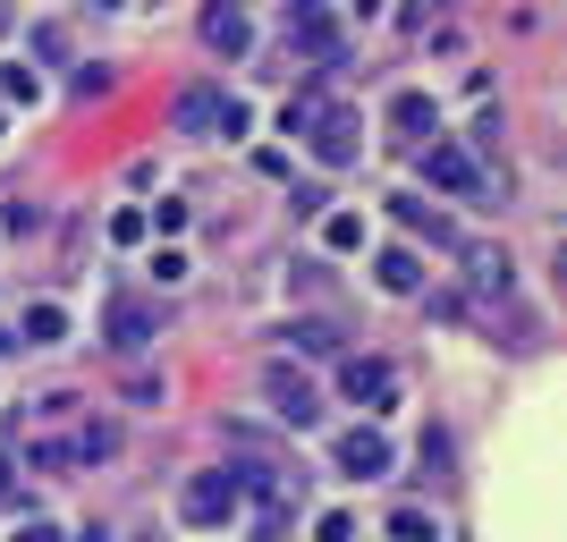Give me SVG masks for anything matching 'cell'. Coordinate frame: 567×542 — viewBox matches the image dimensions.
<instances>
[{
  "label": "cell",
  "mask_w": 567,
  "mask_h": 542,
  "mask_svg": "<svg viewBox=\"0 0 567 542\" xmlns=\"http://www.w3.org/2000/svg\"><path fill=\"white\" fill-rule=\"evenodd\" d=\"M262 399H271V416H280L288 432L322 425V390H313L306 374H288V365H271V374H262Z\"/></svg>",
  "instance_id": "obj_4"
},
{
  "label": "cell",
  "mask_w": 567,
  "mask_h": 542,
  "mask_svg": "<svg viewBox=\"0 0 567 542\" xmlns=\"http://www.w3.org/2000/svg\"><path fill=\"white\" fill-rule=\"evenodd\" d=\"M297 144H313V162H322V170H348L355 153H364V111H355V102H322Z\"/></svg>",
  "instance_id": "obj_2"
},
{
  "label": "cell",
  "mask_w": 567,
  "mask_h": 542,
  "mask_svg": "<svg viewBox=\"0 0 567 542\" xmlns=\"http://www.w3.org/2000/svg\"><path fill=\"white\" fill-rule=\"evenodd\" d=\"M424 178L441 195H499L492 178H483V162H474L466 144H424Z\"/></svg>",
  "instance_id": "obj_5"
},
{
  "label": "cell",
  "mask_w": 567,
  "mask_h": 542,
  "mask_svg": "<svg viewBox=\"0 0 567 542\" xmlns=\"http://www.w3.org/2000/svg\"><path fill=\"white\" fill-rule=\"evenodd\" d=\"M195 34H204V51H213V60H246V51H255L246 9H204V25H195Z\"/></svg>",
  "instance_id": "obj_9"
},
{
  "label": "cell",
  "mask_w": 567,
  "mask_h": 542,
  "mask_svg": "<svg viewBox=\"0 0 567 542\" xmlns=\"http://www.w3.org/2000/svg\"><path fill=\"white\" fill-rule=\"evenodd\" d=\"M136 542H162V534H136Z\"/></svg>",
  "instance_id": "obj_29"
},
{
  "label": "cell",
  "mask_w": 567,
  "mask_h": 542,
  "mask_svg": "<svg viewBox=\"0 0 567 542\" xmlns=\"http://www.w3.org/2000/svg\"><path fill=\"white\" fill-rule=\"evenodd\" d=\"M169 119H178L187 136H220V144H246V127H255V111H246L237 94H220V85H187Z\"/></svg>",
  "instance_id": "obj_1"
},
{
  "label": "cell",
  "mask_w": 567,
  "mask_h": 542,
  "mask_svg": "<svg viewBox=\"0 0 567 542\" xmlns=\"http://www.w3.org/2000/svg\"><path fill=\"white\" fill-rule=\"evenodd\" d=\"M390 542H432V509H390Z\"/></svg>",
  "instance_id": "obj_19"
},
{
  "label": "cell",
  "mask_w": 567,
  "mask_h": 542,
  "mask_svg": "<svg viewBox=\"0 0 567 542\" xmlns=\"http://www.w3.org/2000/svg\"><path fill=\"white\" fill-rule=\"evenodd\" d=\"M280 348H297V356H331V348H339V330H331V323H288V330H280Z\"/></svg>",
  "instance_id": "obj_17"
},
{
  "label": "cell",
  "mask_w": 567,
  "mask_h": 542,
  "mask_svg": "<svg viewBox=\"0 0 567 542\" xmlns=\"http://www.w3.org/2000/svg\"><path fill=\"white\" fill-rule=\"evenodd\" d=\"M25 467H43V474H69V467H76V449H69V441H34V449H25Z\"/></svg>",
  "instance_id": "obj_20"
},
{
  "label": "cell",
  "mask_w": 567,
  "mask_h": 542,
  "mask_svg": "<svg viewBox=\"0 0 567 542\" xmlns=\"http://www.w3.org/2000/svg\"><path fill=\"white\" fill-rule=\"evenodd\" d=\"M18 339H34V348H51V339H69V314H60V306H51V297H43V306H25Z\"/></svg>",
  "instance_id": "obj_15"
},
{
  "label": "cell",
  "mask_w": 567,
  "mask_h": 542,
  "mask_svg": "<svg viewBox=\"0 0 567 542\" xmlns=\"http://www.w3.org/2000/svg\"><path fill=\"white\" fill-rule=\"evenodd\" d=\"M237 500H246V483H237V474H187V492H178V518L187 525H229L237 518Z\"/></svg>",
  "instance_id": "obj_3"
},
{
  "label": "cell",
  "mask_w": 567,
  "mask_h": 542,
  "mask_svg": "<svg viewBox=\"0 0 567 542\" xmlns=\"http://www.w3.org/2000/svg\"><path fill=\"white\" fill-rule=\"evenodd\" d=\"M69 449H76V458H111V449H118V425H85Z\"/></svg>",
  "instance_id": "obj_21"
},
{
  "label": "cell",
  "mask_w": 567,
  "mask_h": 542,
  "mask_svg": "<svg viewBox=\"0 0 567 542\" xmlns=\"http://www.w3.org/2000/svg\"><path fill=\"white\" fill-rule=\"evenodd\" d=\"M144 229H162V237H178V229H187V204H153V213H144Z\"/></svg>",
  "instance_id": "obj_22"
},
{
  "label": "cell",
  "mask_w": 567,
  "mask_h": 542,
  "mask_svg": "<svg viewBox=\"0 0 567 542\" xmlns=\"http://www.w3.org/2000/svg\"><path fill=\"white\" fill-rule=\"evenodd\" d=\"M0 221H9V229L25 237V229H34V221H43V213H34V204H25V195H9V204H0Z\"/></svg>",
  "instance_id": "obj_25"
},
{
  "label": "cell",
  "mask_w": 567,
  "mask_h": 542,
  "mask_svg": "<svg viewBox=\"0 0 567 542\" xmlns=\"http://www.w3.org/2000/svg\"><path fill=\"white\" fill-rule=\"evenodd\" d=\"M18 542H69V534H60L51 518H25V525H18Z\"/></svg>",
  "instance_id": "obj_26"
},
{
  "label": "cell",
  "mask_w": 567,
  "mask_h": 542,
  "mask_svg": "<svg viewBox=\"0 0 567 542\" xmlns=\"http://www.w3.org/2000/svg\"><path fill=\"white\" fill-rule=\"evenodd\" d=\"M288 34H297V51H306V60H339V18H331V9H297V18H288Z\"/></svg>",
  "instance_id": "obj_11"
},
{
  "label": "cell",
  "mask_w": 567,
  "mask_h": 542,
  "mask_svg": "<svg viewBox=\"0 0 567 542\" xmlns=\"http://www.w3.org/2000/svg\"><path fill=\"white\" fill-rule=\"evenodd\" d=\"M322 246H331V255H355V246H364V221H355V213H331V221H322Z\"/></svg>",
  "instance_id": "obj_18"
},
{
  "label": "cell",
  "mask_w": 567,
  "mask_h": 542,
  "mask_svg": "<svg viewBox=\"0 0 567 542\" xmlns=\"http://www.w3.org/2000/svg\"><path fill=\"white\" fill-rule=\"evenodd\" d=\"M111 348H153V306L144 297H111Z\"/></svg>",
  "instance_id": "obj_12"
},
{
  "label": "cell",
  "mask_w": 567,
  "mask_h": 542,
  "mask_svg": "<svg viewBox=\"0 0 567 542\" xmlns=\"http://www.w3.org/2000/svg\"><path fill=\"white\" fill-rule=\"evenodd\" d=\"M339 390H348L355 407H390L399 399V374H390L381 356H348V365H339Z\"/></svg>",
  "instance_id": "obj_8"
},
{
  "label": "cell",
  "mask_w": 567,
  "mask_h": 542,
  "mask_svg": "<svg viewBox=\"0 0 567 542\" xmlns=\"http://www.w3.org/2000/svg\"><path fill=\"white\" fill-rule=\"evenodd\" d=\"M76 542H111V534H102V525H85V534H76Z\"/></svg>",
  "instance_id": "obj_28"
},
{
  "label": "cell",
  "mask_w": 567,
  "mask_h": 542,
  "mask_svg": "<svg viewBox=\"0 0 567 542\" xmlns=\"http://www.w3.org/2000/svg\"><path fill=\"white\" fill-rule=\"evenodd\" d=\"M457 255H466V288H474V297H508V288H517L508 246H492V237H457Z\"/></svg>",
  "instance_id": "obj_6"
},
{
  "label": "cell",
  "mask_w": 567,
  "mask_h": 542,
  "mask_svg": "<svg viewBox=\"0 0 567 542\" xmlns=\"http://www.w3.org/2000/svg\"><path fill=\"white\" fill-rule=\"evenodd\" d=\"M0 85H9V102H34V94H43V85H34V69H25V60H18V69H0Z\"/></svg>",
  "instance_id": "obj_23"
},
{
  "label": "cell",
  "mask_w": 567,
  "mask_h": 542,
  "mask_svg": "<svg viewBox=\"0 0 567 542\" xmlns=\"http://www.w3.org/2000/svg\"><path fill=\"white\" fill-rule=\"evenodd\" d=\"M313 542H355V518H348V509H331V518L313 525Z\"/></svg>",
  "instance_id": "obj_24"
},
{
  "label": "cell",
  "mask_w": 567,
  "mask_h": 542,
  "mask_svg": "<svg viewBox=\"0 0 567 542\" xmlns=\"http://www.w3.org/2000/svg\"><path fill=\"white\" fill-rule=\"evenodd\" d=\"M381 119H390V136H399V144H415V153H424V136L441 127L432 94H390V111H381Z\"/></svg>",
  "instance_id": "obj_10"
},
{
  "label": "cell",
  "mask_w": 567,
  "mask_h": 542,
  "mask_svg": "<svg viewBox=\"0 0 567 542\" xmlns=\"http://www.w3.org/2000/svg\"><path fill=\"white\" fill-rule=\"evenodd\" d=\"M390 213H399V221H406V229H415V237H432V246H457V229H450V221H441V213H432L424 195H390Z\"/></svg>",
  "instance_id": "obj_14"
},
{
  "label": "cell",
  "mask_w": 567,
  "mask_h": 542,
  "mask_svg": "<svg viewBox=\"0 0 567 542\" xmlns=\"http://www.w3.org/2000/svg\"><path fill=\"white\" fill-rule=\"evenodd\" d=\"M9 474H18V467H9V458H0V500H9Z\"/></svg>",
  "instance_id": "obj_27"
},
{
  "label": "cell",
  "mask_w": 567,
  "mask_h": 542,
  "mask_svg": "<svg viewBox=\"0 0 567 542\" xmlns=\"http://www.w3.org/2000/svg\"><path fill=\"white\" fill-rule=\"evenodd\" d=\"M111 85H118V69H111V60H76V76H69V94H76V102H102Z\"/></svg>",
  "instance_id": "obj_16"
},
{
  "label": "cell",
  "mask_w": 567,
  "mask_h": 542,
  "mask_svg": "<svg viewBox=\"0 0 567 542\" xmlns=\"http://www.w3.org/2000/svg\"><path fill=\"white\" fill-rule=\"evenodd\" d=\"M373 280L390 288V297H415V288H424V263L406 255V246H381V255H373Z\"/></svg>",
  "instance_id": "obj_13"
},
{
  "label": "cell",
  "mask_w": 567,
  "mask_h": 542,
  "mask_svg": "<svg viewBox=\"0 0 567 542\" xmlns=\"http://www.w3.org/2000/svg\"><path fill=\"white\" fill-rule=\"evenodd\" d=\"M390 458H399V449L381 441L373 425H355V432H339V474H348V483H381V474H390Z\"/></svg>",
  "instance_id": "obj_7"
}]
</instances>
